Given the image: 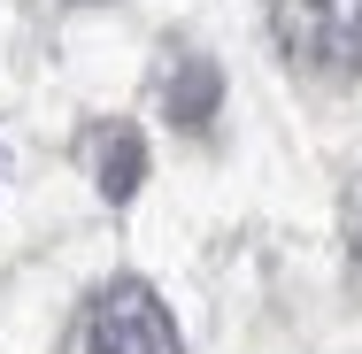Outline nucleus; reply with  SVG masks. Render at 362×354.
<instances>
[{"instance_id": "7ed1b4c3", "label": "nucleus", "mask_w": 362, "mask_h": 354, "mask_svg": "<svg viewBox=\"0 0 362 354\" xmlns=\"http://www.w3.org/2000/svg\"><path fill=\"white\" fill-rule=\"evenodd\" d=\"M216 93H223V77H216V62H185V70L170 77V93H162V108H170V124H185V131H201L209 116H216Z\"/></svg>"}, {"instance_id": "f257e3e1", "label": "nucleus", "mask_w": 362, "mask_h": 354, "mask_svg": "<svg viewBox=\"0 0 362 354\" xmlns=\"http://www.w3.org/2000/svg\"><path fill=\"white\" fill-rule=\"evenodd\" d=\"M77 354H177V324H170V308L139 278H116L85 300Z\"/></svg>"}, {"instance_id": "f03ea898", "label": "nucleus", "mask_w": 362, "mask_h": 354, "mask_svg": "<svg viewBox=\"0 0 362 354\" xmlns=\"http://www.w3.org/2000/svg\"><path fill=\"white\" fill-rule=\"evenodd\" d=\"M278 39L300 70L355 77L362 70V0H278Z\"/></svg>"}, {"instance_id": "20e7f679", "label": "nucleus", "mask_w": 362, "mask_h": 354, "mask_svg": "<svg viewBox=\"0 0 362 354\" xmlns=\"http://www.w3.org/2000/svg\"><path fill=\"white\" fill-rule=\"evenodd\" d=\"M139 170H146L139 131H100V193L108 201H132L139 193Z\"/></svg>"}]
</instances>
